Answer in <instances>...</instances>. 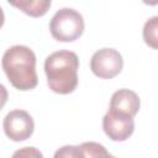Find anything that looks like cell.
<instances>
[{
  "label": "cell",
  "instance_id": "3",
  "mask_svg": "<svg viewBox=\"0 0 158 158\" xmlns=\"http://www.w3.org/2000/svg\"><path fill=\"white\" fill-rule=\"evenodd\" d=\"M84 19L81 14L72 7L59 9L49 22V31L59 42H73L84 32Z\"/></svg>",
  "mask_w": 158,
  "mask_h": 158
},
{
  "label": "cell",
  "instance_id": "8",
  "mask_svg": "<svg viewBox=\"0 0 158 158\" xmlns=\"http://www.w3.org/2000/svg\"><path fill=\"white\" fill-rule=\"evenodd\" d=\"M11 6L21 10L28 16L40 17L47 14L48 9L51 7V0H25V1H9Z\"/></svg>",
  "mask_w": 158,
  "mask_h": 158
},
{
  "label": "cell",
  "instance_id": "1",
  "mask_svg": "<svg viewBox=\"0 0 158 158\" xmlns=\"http://www.w3.org/2000/svg\"><path fill=\"white\" fill-rule=\"evenodd\" d=\"M1 65L9 81L15 89L27 91L37 86L36 54L30 47L22 44L11 46L5 51Z\"/></svg>",
  "mask_w": 158,
  "mask_h": 158
},
{
  "label": "cell",
  "instance_id": "14",
  "mask_svg": "<svg viewBox=\"0 0 158 158\" xmlns=\"http://www.w3.org/2000/svg\"><path fill=\"white\" fill-rule=\"evenodd\" d=\"M4 22H5V15H4V11H2V9L0 6V28L2 27Z\"/></svg>",
  "mask_w": 158,
  "mask_h": 158
},
{
  "label": "cell",
  "instance_id": "13",
  "mask_svg": "<svg viewBox=\"0 0 158 158\" xmlns=\"http://www.w3.org/2000/svg\"><path fill=\"white\" fill-rule=\"evenodd\" d=\"M7 99H9L7 89L5 88V85L0 84V111H1V109L5 106V104H6Z\"/></svg>",
  "mask_w": 158,
  "mask_h": 158
},
{
  "label": "cell",
  "instance_id": "11",
  "mask_svg": "<svg viewBox=\"0 0 158 158\" xmlns=\"http://www.w3.org/2000/svg\"><path fill=\"white\" fill-rule=\"evenodd\" d=\"M53 158H85V153L80 146L67 144L58 148Z\"/></svg>",
  "mask_w": 158,
  "mask_h": 158
},
{
  "label": "cell",
  "instance_id": "5",
  "mask_svg": "<svg viewBox=\"0 0 158 158\" xmlns=\"http://www.w3.org/2000/svg\"><path fill=\"white\" fill-rule=\"evenodd\" d=\"M4 132L7 138L14 142L28 139L35 130V122L32 116L25 110H12L10 111L2 121Z\"/></svg>",
  "mask_w": 158,
  "mask_h": 158
},
{
  "label": "cell",
  "instance_id": "10",
  "mask_svg": "<svg viewBox=\"0 0 158 158\" xmlns=\"http://www.w3.org/2000/svg\"><path fill=\"white\" fill-rule=\"evenodd\" d=\"M80 147L85 153V158H116L98 142H84L80 144Z\"/></svg>",
  "mask_w": 158,
  "mask_h": 158
},
{
  "label": "cell",
  "instance_id": "12",
  "mask_svg": "<svg viewBox=\"0 0 158 158\" xmlns=\"http://www.w3.org/2000/svg\"><path fill=\"white\" fill-rule=\"evenodd\" d=\"M11 158H43V154L36 147H22L15 151Z\"/></svg>",
  "mask_w": 158,
  "mask_h": 158
},
{
  "label": "cell",
  "instance_id": "4",
  "mask_svg": "<svg viewBox=\"0 0 158 158\" xmlns=\"http://www.w3.org/2000/svg\"><path fill=\"white\" fill-rule=\"evenodd\" d=\"M122 67V56L114 48H101L96 51L90 59V69L100 79L115 78L121 73Z\"/></svg>",
  "mask_w": 158,
  "mask_h": 158
},
{
  "label": "cell",
  "instance_id": "6",
  "mask_svg": "<svg viewBox=\"0 0 158 158\" xmlns=\"http://www.w3.org/2000/svg\"><path fill=\"white\" fill-rule=\"evenodd\" d=\"M102 130L111 141L123 142L133 133L135 121L132 117L107 110L102 117Z\"/></svg>",
  "mask_w": 158,
  "mask_h": 158
},
{
  "label": "cell",
  "instance_id": "7",
  "mask_svg": "<svg viewBox=\"0 0 158 158\" xmlns=\"http://www.w3.org/2000/svg\"><path fill=\"white\" fill-rule=\"evenodd\" d=\"M141 106L138 95L130 89H118L111 95L109 110L128 117H135Z\"/></svg>",
  "mask_w": 158,
  "mask_h": 158
},
{
  "label": "cell",
  "instance_id": "9",
  "mask_svg": "<svg viewBox=\"0 0 158 158\" xmlns=\"http://www.w3.org/2000/svg\"><path fill=\"white\" fill-rule=\"evenodd\" d=\"M157 28H158V17L157 16H153L149 20H147L144 23V27H143V40L153 49H157V47H158V44H157V42H158L157 31L158 30Z\"/></svg>",
  "mask_w": 158,
  "mask_h": 158
},
{
  "label": "cell",
  "instance_id": "2",
  "mask_svg": "<svg viewBox=\"0 0 158 158\" xmlns=\"http://www.w3.org/2000/svg\"><path fill=\"white\" fill-rule=\"evenodd\" d=\"M78 56L68 49L51 53L44 60L48 88L57 94H70L78 86Z\"/></svg>",
  "mask_w": 158,
  "mask_h": 158
}]
</instances>
